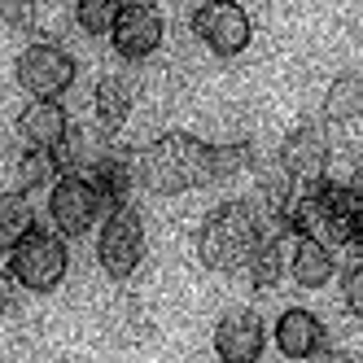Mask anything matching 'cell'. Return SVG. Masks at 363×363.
Returning a JSON list of instances; mask_svg holds the SVG:
<instances>
[{"label":"cell","instance_id":"1","mask_svg":"<svg viewBox=\"0 0 363 363\" xmlns=\"http://www.w3.org/2000/svg\"><path fill=\"white\" fill-rule=\"evenodd\" d=\"M132 162H136V184L158 197H179L215 184V145H206L193 132H162Z\"/></svg>","mask_w":363,"mask_h":363},{"label":"cell","instance_id":"17","mask_svg":"<svg viewBox=\"0 0 363 363\" xmlns=\"http://www.w3.org/2000/svg\"><path fill=\"white\" fill-rule=\"evenodd\" d=\"M27 228H35L31 197L22 193V189L0 193V254H9V250L22 241V232H27Z\"/></svg>","mask_w":363,"mask_h":363},{"label":"cell","instance_id":"2","mask_svg":"<svg viewBox=\"0 0 363 363\" xmlns=\"http://www.w3.org/2000/svg\"><path fill=\"white\" fill-rule=\"evenodd\" d=\"M263 215H258V206L254 201H223L215 206L211 215L201 219L197 228V258H201V267H211V272H245L250 263V254L258 245V237H263Z\"/></svg>","mask_w":363,"mask_h":363},{"label":"cell","instance_id":"9","mask_svg":"<svg viewBox=\"0 0 363 363\" xmlns=\"http://www.w3.org/2000/svg\"><path fill=\"white\" fill-rule=\"evenodd\" d=\"M276 162L294 175L298 189L324 179V175H328V162H333V149H328L324 127H320V123H302V127H294V132L284 136V145H280V153H276Z\"/></svg>","mask_w":363,"mask_h":363},{"label":"cell","instance_id":"11","mask_svg":"<svg viewBox=\"0 0 363 363\" xmlns=\"http://www.w3.org/2000/svg\"><path fill=\"white\" fill-rule=\"evenodd\" d=\"M276 346L284 359H315V354H328V328L324 320L315 315V311H306V306H289V311H280V320H276Z\"/></svg>","mask_w":363,"mask_h":363},{"label":"cell","instance_id":"13","mask_svg":"<svg viewBox=\"0 0 363 363\" xmlns=\"http://www.w3.org/2000/svg\"><path fill=\"white\" fill-rule=\"evenodd\" d=\"M53 153H57L62 171L92 175L114 153V145H110V132H101V127H96V132H92V127H66V136H62V145Z\"/></svg>","mask_w":363,"mask_h":363},{"label":"cell","instance_id":"6","mask_svg":"<svg viewBox=\"0 0 363 363\" xmlns=\"http://www.w3.org/2000/svg\"><path fill=\"white\" fill-rule=\"evenodd\" d=\"M106 206H101V193L88 175L62 171L53 184H48V219L62 237H88V232L101 223Z\"/></svg>","mask_w":363,"mask_h":363},{"label":"cell","instance_id":"15","mask_svg":"<svg viewBox=\"0 0 363 363\" xmlns=\"http://www.w3.org/2000/svg\"><path fill=\"white\" fill-rule=\"evenodd\" d=\"M136 106V79L132 74H101L96 92H92V110H96V127L101 132H118Z\"/></svg>","mask_w":363,"mask_h":363},{"label":"cell","instance_id":"20","mask_svg":"<svg viewBox=\"0 0 363 363\" xmlns=\"http://www.w3.org/2000/svg\"><path fill=\"white\" fill-rule=\"evenodd\" d=\"M342 302L350 315H363V263H354V258L342 272Z\"/></svg>","mask_w":363,"mask_h":363},{"label":"cell","instance_id":"18","mask_svg":"<svg viewBox=\"0 0 363 363\" xmlns=\"http://www.w3.org/2000/svg\"><path fill=\"white\" fill-rule=\"evenodd\" d=\"M13 175H18V189H22V193H31V189H48V184H53V179L62 175L57 153H53V149H35V145H27V153H18Z\"/></svg>","mask_w":363,"mask_h":363},{"label":"cell","instance_id":"22","mask_svg":"<svg viewBox=\"0 0 363 363\" xmlns=\"http://www.w3.org/2000/svg\"><path fill=\"white\" fill-rule=\"evenodd\" d=\"M13 306V276L9 272H0V315Z\"/></svg>","mask_w":363,"mask_h":363},{"label":"cell","instance_id":"12","mask_svg":"<svg viewBox=\"0 0 363 363\" xmlns=\"http://www.w3.org/2000/svg\"><path fill=\"white\" fill-rule=\"evenodd\" d=\"M66 127H70V114L53 96H31L27 106H22V114H18V136L27 145H35V149H57Z\"/></svg>","mask_w":363,"mask_h":363},{"label":"cell","instance_id":"16","mask_svg":"<svg viewBox=\"0 0 363 363\" xmlns=\"http://www.w3.org/2000/svg\"><path fill=\"white\" fill-rule=\"evenodd\" d=\"M359 114H363V79L354 70H346L324 92V118L328 123H354Z\"/></svg>","mask_w":363,"mask_h":363},{"label":"cell","instance_id":"14","mask_svg":"<svg viewBox=\"0 0 363 363\" xmlns=\"http://www.w3.org/2000/svg\"><path fill=\"white\" fill-rule=\"evenodd\" d=\"M284 276H294V284H302V289H324V284L337 276V254L328 245L294 232V241H289V267H284Z\"/></svg>","mask_w":363,"mask_h":363},{"label":"cell","instance_id":"7","mask_svg":"<svg viewBox=\"0 0 363 363\" xmlns=\"http://www.w3.org/2000/svg\"><path fill=\"white\" fill-rule=\"evenodd\" d=\"M189 27L215 57H237L254 40V22H250L245 5H237V0H201L189 18Z\"/></svg>","mask_w":363,"mask_h":363},{"label":"cell","instance_id":"5","mask_svg":"<svg viewBox=\"0 0 363 363\" xmlns=\"http://www.w3.org/2000/svg\"><path fill=\"white\" fill-rule=\"evenodd\" d=\"M74 74H79V62H74L62 44H53V40L27 44L18 53V62H13V79H18V88L27 92V96H53V101H62L74 88Z\"/></svg>","mask_w":363,"mask_h":363},{"label":"cell","instance_id":"21","mask_svg":"<svg viewBox=\"0 0 363 363\" xmlns=\"http://www.w3.org/2000/svg\"><path fill=\"white\" fill-rule=\"evenodd\" d=\"M0 22L13 31H27L35 22V0H0Z\"/></svg>","mask_w":363,"mask_h":363},{"label":"cell","instance_id":"10","mask_svg":"<svg viewBox=\"0 0 363 363\" xmlns=\"http://www.w3.org/2000/svg\"><path fill=\"white\" fill-rule=\"evenodd\" d=\"M263 346H267V324L254 311H228L215 324V354L223 363H254L263 359Z\"/></svg>","mask_w":363,"mask_h":363},{"label":"cell","instance_id":"3","mask_svg":"<svg viewBox=\"0 0 363 363\" xmlns=\"http://www.w3.org/2000/svg\"><path fill=\"white\" fill-rule=\"evenodd\" d=\"M70 272V250L62 232L48 228H27L22 241L9 250V276L27 294H53Z\"/></svg>","mask_w":363,"mask_h":363},{"label":"cell","instance_id":"8","mask_svg":"<svg viewBox=\"0 0 363 363\" xmlns=\"http://www.w3.org/2000/svg\"><path fill=\"white\" fill-rule=\"evenodd\" d=\"M162 35H167V22H162L158 5H149V0H127L110 22V44L123 62L153 57L162 48Z\"/></svg>","mask_w":363,"mask_h":363},{"label":"cell","instance_id":"4","mask_svg":"<svg viewBox=\"0 0 363 363\" xmlns=\"http://www.w3.org/2000/svg\"><path fill=\"white\" fill-rule=\"evenodd\" d=\"M96 263L110 280H132L145 263V219L136 206H110L101 215V237H96Z\"/></svg>","mask_w":363,"mask_h":363},{"label":"cell","instance_id":"19","mask_svg":"<svg viewBox=\"0 0 363 363\" xmlns=\"http://www.w3.org/2000/svg\"><path fill=\"white\" fill-rule=\"evenodd\" d=\"M123 0H74V22L84 35H110V22Z\"/></svg>","mask_w":363,"mask_h":363}]
</instances>
